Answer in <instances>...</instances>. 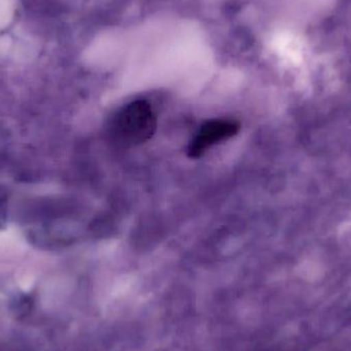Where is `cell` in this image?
Returning a JSON list of instances; mask_svg holds the SVG:
<instances>
[{"label": "cell", "mask_w": 351, "mask_h": 351, "mask_svg": "<svg viewBox=\"0 0 351 351\" xmlns=\"http://www.w3.org/2000/svg\"><path fill=\"white\" fill-rule=\"evenodd\" d=\"M156 128L158 119L149 103L137 100L119 110L111 123V134L121 145L136 146L149 141Z\"/></svg>", "instance_id": "1"}, {"label": "cell", "mask_w": 351, "mask_h": 351, "mask_svg": "<svg viewBox=\"0 0 351 351\" xmlns=\"http://www.w3.org/2000/svg\"><path fill=\"white\" fill-rule=\"evenodd\" d=\"M239 123L228 119H214L204 123L188 146V156L197 158L204 156L212 146L234 137L239 131Z\"/></svg>", "instance_id": "2"}]
</instances>
